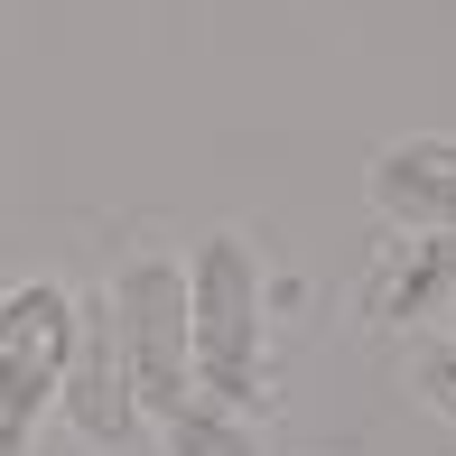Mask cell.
I'll return each instance as SVG.
<instances>
[{
  "label": "cell",
  "instance_id": "1",
  "mask_svg": "<svg viewBox=\"0 0 456 456\" xmlns=\"http://www.w3.org/2000/svg\"><path fill=\"white\" fill-rule=\"evenodd\" d=\"M186 363H196V401L215 410H261V261L242 233H205L186 261Z\"/></svg>",
  "mask_w": 456,
  "mask_h": 456
},
{
  "label": "cell",
  "instance_id": "2",
  "mask_svg": "<svg viewBox=\"0 0 456 456\" xmlns=\"http://www.w3.org/2000/svg\"><path fill=\"white\" fill-rule=\"evenodd\" d=\"M102 317H112L121 372L140 391V419H168V410L196 401V363H186V261L140 252L131 271H112Z\"/></svg>",
  "mask_w": 456,
  "mask_h": 456
},
{
  "label": "cell",
  "instance_id": "3",
  "mask_svg": "<svg viewBox=\"0 0 456 456\" xmlns=\"http://www.w3.org/2000/svg\"><path fill=\"white\" fill-rule=\"evenodd\" d=\"M75 354V298L56 280H19L0 289V456H28V438L47 428L56 391H66Z\"/></svg>",
  "mask_w": 456,
  "mask_h": 456
},
{
  "label": "cell",
  "instance_id": "4",
  "mask_svg": "<svg viewBox=\"0 0 456 456\" xmlns=\"http://www.w3.org/2000/svg\"><path fill=\"white\" fill-rule=\"evenodd\" d=\"M363 196L391 233H456V140H391V150H372Z\"/></svg>",
  "mask_w": 456,
  "mask_h": 456
},
{
  "label": "cell",
  "instance_id": "5",
  "mask_svg": "<svg viewBox=\"0 0 456 456\" xmlns=\"http://www.w3.org/2000/svg\"><path fill=\"white\" fill-rule=\"evenodd\" d=\"M56 410H66L94 447L140 438V391H131V372H121V345H112V317H102V307H75V354H66Z\"/></svg>",
  "mask_w": 456,
  "mask_h": 456
},
{
  "label": "cell",
  "instance_id": "6",
  "mask_svg": "<svg viewBox=\"0 0 456 456\" xmlns=\"http://www.w3.org/2000/svg\"><path fill=\"white\" fill-rule=\"evenodd\" d=\"M372 326H419V317H456V233H410L391 242V261L363 289Z\"/></svg>",
  "mask_w": 456,
  "mask_h": 456
},
{
  "label": "cell",
  "instance_id": "7",
  "mask_svg": "<svg viewBox=\"0 0 456 456\" xmlns=\"http://www.w3.org/2000/svg\"><path fill=\"white\" fill-rule=\"evenodd\" d=\"M159 428H168V456H261V438L233 419V410H215V401H186Z\"/></svg>",
  "mask_w": 456,
  "mask_h": 456
},
{
  "label": "cell",
  "instance_id": "8",
  "mask_svg": "<svg viewBox=\"0 0 456 456\" xmlns=\"http://www.w3.org/2000/svg\"><path fill=\"white\" fill-rule=\"evenodd\" d=\"M419 401L438 410V419H456V345H428L419 354Z\"/></svg>",
  "mask_w": 456,
  "mask_h": 456
}]
</instances>
